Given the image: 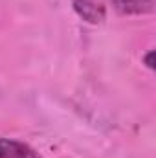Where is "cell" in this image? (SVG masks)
Listing matches in <instances>:
<instances>
[{
	"label": "cell",
	"instance_id": "6da1fadb",
	"mask_svg": "<svg viewBox=\"0 0 156 158\" xmlns=\"http://www.w3.org/2000/svg\"><path fill=\"white\" fill-rule=\"evenodd\" d=\"M74 9L88 24H99L107 17V7L103 0H74Z\"/></svg>",
	"mask_w": 156,
	"mask_h": 158
},
{
	"label": "cell",
	"instance_id": "7a4b0ae2",
	"mask_svg": "<svg viewBox=\"0 0 156 158\" xmlns=\"http://www.w3.org/2000/svg\"><path fill=\"white\" fill-rule=\"evenodd\" d=\"M0 158H40V155L24 142L0 138Z\"/></svg>",
	"mask_w": 156,
	"mask_h": 158
},
{
	"label": "cell",
	"instance_id": "3957f363",
	"mask_svg": "<svg viewBox=\"0 0 156 158\" xmlns=\"http://www.w3.org/2000/svg\"><path fill=\"white\" fill-rule=\"evenodd\" d=\"M121 15H149L154 11V0H110Z\"/></svg>",
	"mask_w": 156,
	"mask_h": 158
},
{
	"label": "cell",
	"instance_id": "277c9868",
	"mask_svg": "<svg viewBox=\"0 0 156 158\" xmlns=\"http://www.w3.org/2000/svg\"><path fill=\"white\" fill-rule=\"evenodd\" d=\"M145 64H147V68H153V52H149L145 55Z\"/></svg>",
	"mask_w": 156,
	"mask_h": 158
}]
</instances>
